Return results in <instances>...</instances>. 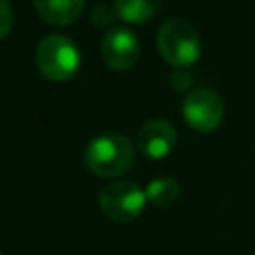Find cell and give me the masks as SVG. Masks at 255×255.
Segmentation results:
<instances>
[{"mask_svg":"<svg viewBox=\"0 0 255 255\" xmlns=\"http://www.w3.org/2000/svg\"><path fill=\"white\" fill-rule=\"evenodd\" d=\"M36 66L52 82H68L80 70V52L74 40L62 34H50L36 46Z\"/></svg>","mask_w":255,"mask_h":255,"instance_id":"cell-3","label":"cell"},{"mask_svg":"<svg viewBox=\"0 0 255 255\" xmlns=\"http://www.w3.org/2000/svg\"><path fill=\"white\" fill-rule=\"evenodd\" d=\"M181 116L193 131L209 133L215 131L223 120V102L217 92L209 88H197L185 96L181 104Z\"/></svg>","mask_w":255,"mask_h":255,"instance_id":"cell-5","label":"cell"},{"mask_svg":"<svg viewBox=\"0 0 255 255\" xmlns=\"http://www.w3.org/2000/svg\"><path fill=\"white\" fill-rule=\"evenodd\" d=\"M14 26V12L8 0H0V40H4Z\"/></svg>","mask_w":255,"mask_h":255,"instance_id":"cell-12","label":"cell"},{"mask_svg":"<svg viewBox=\"0 0 255 255\" xmlns=\"http://www.w3.org/2000/svg\"><path fill=\"white\" fill-rule=\"evenodd\" d=\"M98 203L108 219L118 223H129L143 213L147 197L145 189H141L137 183L116 179L100 191Z\"/></svg>","mask_w":255,"mask_h":255,"instance_id":"cell-4","label":"cell"},{"mask_svg":"<svg viewBox=\"0 0 255 255\" xmlns=\"http://www.w3.org/2000/svg\"><path fill=\"white\" fill-rule=\"evenodd\" d=\"M135 143L147 159H163L173 151L177 143V131L171 122L153 118L139 128Z\"/></svg>","mask_w":255,"mask_h":255,"instance_id":"cell-7","label":"cell"},{"mask_svg":"<svg viewBox=\"0 0 255 255\" xmlns=\"http://www.w3.org/2000/svg\"><path fill=\"white\" fill-rule=\"evenodd\" d=\"M86 0H34L36 14L52 26H68L84 12Z\"/></svg>","mask_w":255,"mask_h":255,"instance_id":"cell-8","label":"cell"},{"mask_svg":"<svg viewBox=\"0 0 255 255\" xmlns=\"http://www.w3.org/2000/svg\"><path fill=\"white\" fill-rule=\"evenodd\" d=\"M116 16H118L116 10H114L112 6H108V4H98V6H94V8H92V14H90L94 26H98V28L110 26Z\"/></svg>","mask_w":255,"mask_h":255,"instance_id":"cell-11","label":"cell"},{"mask_svg":"<svg viewBox=\"0 0 255 255\" xmlns=\"http://www.w3.org/2000/svg\"><path fill=\"white\" fill-rule=\"evenodd\" d=\"M0 255H2V251H0Z\"/></svg>","mask_w":255,"mask_h":255,"instance_id":"cell-14","label":"cell"},{"mask_svg":"<svg viewBox=\"0 0 255 255\" xmlns=\"http://www.w3.org/2000/svg\"><path fill=\"white\" fill-rule=\"evenodd\" d=\"M145 197L155 207H167L179 197V183L173 177H155L145 187Z\"/></svg>","mask_w":255,"mask_h":255,"instance_id":"cell-10","label":"cell"},{"mask_svg":"<svg viewBox=\"0 0 255 255\" xmlns=\"http://www.w3.org/2000/svg\"><path fill=\"white\" fill-rule=\"evenodd\" d=\"M157 50L161 58L175 70L193 66L201 54V44L195 26L185 18H171L157 32Z\"/></svg>","mask_w":255,"mask_h":255,"instance_id":"cell-2","label":"cell"},{"mask_svg":"<svg viewBox=\"0 0 255 255\" xmlns=\"http://www.w3.org/2000/svg\"><path fill=\"white\" fill-rule=\"evenodd\" d=\"M171 88L175 90V92H183V90H187L189 88V84H191V74L189 72H185V70H175L173 74H171Z\"/></svg>","mask_w":255,"mask_h":255,"instance_id":"cell-13","label":"cell"},{"mask_svg":"<svg viewBox=\"0 0 255 255\" xmlns=\"http://www.w3.org/2000/svg\"><path fill=\"white\" fill-rule=\"evenodd\" d=\"M161 2L163 0H114V10L128 24H143L159 12Z\"/></svg>","mask_w":255,"mask_h":255,"instance_id":"cell-9","label":"cell"},{"mask_svg":"<svg viewBox=\"0 0 255 255\" xmlns=\"http://www.w3.org/2000/svg\"><path fill=\"white\" fill-rule=\"evenodd\" d=\"M133 163V143L124 133H104L94 137L84 149V165L98 177L114 179L129 171Z\"/></svg>","mask_w":255,"mask_h":255,"instance_id":"cell-1","label":"cell"},{"mask_svg":"<svg viewBox=\"0 0 255 255\" xmlns=\"http://www.w3.org/2000/svg\"><path fill=\"white\" fill-rule=\"evenodd\" d=\"M102 58L118 72L133 68L139 60V40L129 28H112L102 38Z\"/></svg>","mask_w":255,"mask_h":255,"instance_id":"cell-6","label":"cell"}]
</instances>
